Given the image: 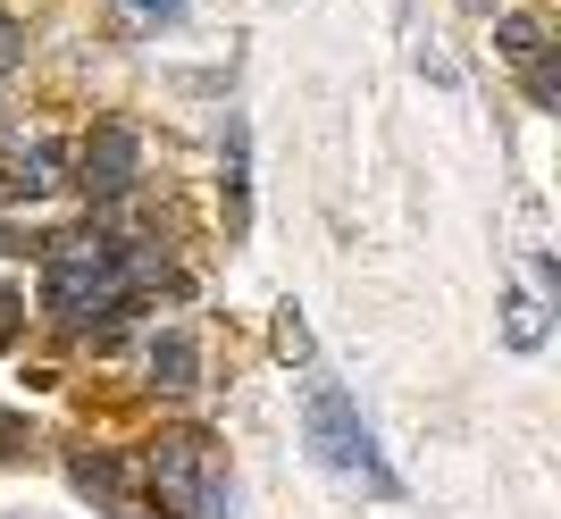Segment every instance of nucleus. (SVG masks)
Listing matches in <instances>:
<instances>
[{"label":"nucleus","instance_id":"nucleus-8","mask_svg":"<svg viewBox=\"0 0 561 519\" xmlns=\"http://www.w3.org/2000/svg\"><path fill=\"white\" fill-rule=\"evenodd\" d=\"M9 185H18V193H50V185H59V151H50V142H34V151L18 160V176H9Z\"/></svg>","mask_w":561,"mask_h":519},{"label":"nucleus","instance_id":"nucleus-6","mask_svg":"<svg viewBox=\"0 0 561 519\" xmlns=\"http://www.w3.org/2000/svg\"><path fill=\"white\" fill-rule=\"evenodd\" d=\"M503 335H512V353H537V344H545V293H537V285H528V293H512Z\"/></svg>","mask_w":561,"mask_h":519},{"label":"nucleus","instance_id":"nucleus-2","mask_svg":"<svg viewBox=\"0 0 561 519\" xmlns=\"http://www.w3.org/2000/svg\"><path fill=\"white\" fill-rule=\"evenodd\" d=\"M151 477L176 511H202V519H234V486L210 470V436H160L151 452Z\"/></svg>","mask_w":561,"mask_h":519},{"label":"nucleus","instance_id":"nucleus-5","mask_svg":"<svg viewBox=\"0 0 561 519\" xmlns=\"http://www.w3.org/2000/svg\"><path fill=\"white\" fill-rule=\"evenodd\" d=\"M494 43H503V59L528 68V59H545V18H537V9H512V18L494 25Z\"/></svg>","mask_w":561,"mask_h":519},{"label":"nucleus","instance_id":"nucleus-4","mask_svg":"<svg viewBox=\"0 0 561 519\" xmlns=\"http://www.w3.org/2000/svg\"><path fill=\"white\" fill-rule=\"evenodd\" d=\"M151 385H168V394H193L202 385V344L193 335H151Z\"/></svg>","mask_w":561,"mask_h":519},{"label":"nucleus","instance_id":"nucleus-1","mask_svg":"<svg viewBox=\"0 0 561 519\" xmlns=\"http://www.w3.org/2000/svg\"><path fill=\"white\" fill-rule=\"evenodd\" d=\"M302 427H310V452H319L335 477L369 486V495H394V470L377 461L369 427H360V411H352V394H344L335 378H310V385H302Z\"/></svg>","mask_w":561,"mask_h":519},{"label":"nucleus","instance_id":"nucleus-7","mask_svg":"<svg viewBox=\"0 0 561 519\" xmlns=\"http://www.w3.org/2000/svg\"><path fill=\"white\" fill-rule=\"evenodd\" d=\"M68 477H76V495H93V503H110V495H117V461H101V452H76Z\"/></svg>","mask_w":561,"mask_h":519},{"label":"nucleus","instance_id":"nucleus-3","mask_svg":"<svg viewBox=\"0 0 561 519\" xmlns=\"http://www.w3.org/2000/svg\"><path fill=\"white\" fill-rule=\"evenodd\" d=\"M142 176V135L126 118L93 126V142H84V160H76V185L93 193V201H117V193Z\"/></svg>","mask_w":561,"mask_h":519},{"label":"nucleus","instance_id":"nucleus-9","mask_svg":"<svg viewBox=\"0 0 561 519\" xmlns=\"http://www.w3.org/2000/svg\"><path fill=\"white\" fill-rule=\"evenodd\" d=\"M0 59H18V25H0Z\"/></svg>","mask_w":561,"mask_h":519},{"label":"nucleus","instance_id":"nucleus-10","mask_svg":"<svg viewBox=\"0 0 561 519\" xmlns=\"http://www.w3.org/2000/svg\"><path fill=\"white\" fill-rule=\"evenodd\" d=\"M126 9H135V18H160V9H168V0H126Z\"/></svg>","mask_w":561,"mask_h":519}]
</instances>
